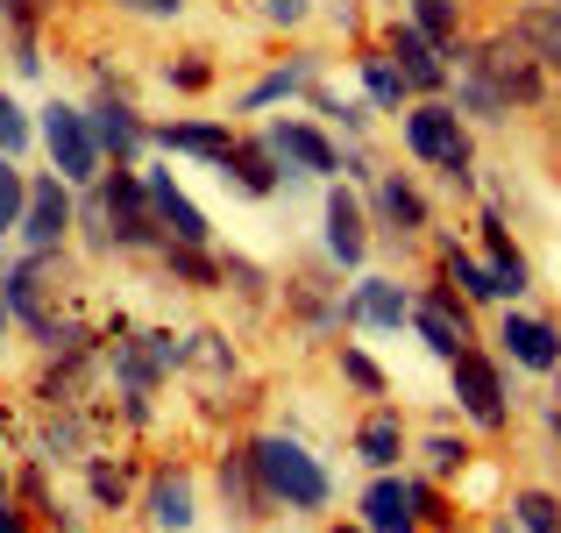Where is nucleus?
<instances>
[{
	"label": "nucleus",
	"instance_id": "40",
	"mask_svg": "<svg viewBox=\"0 0 561 533\" xmlns=\"http://www.w3.org/2000/svg\"><path fill=\"white\" fill-rule=\"evenodd\" d=\"M114 8H128V14H185V0H114Z\"/></svg>",
	"mask_w": 561,
	"mask_h": 533
},
{
	"label": "nucleus",
	"instance_id": "2",
	"mask_svg": "<svg viewBox=\"0 0 561 533\" xmlns=\"http://www.w3.org/2000/svg\"><path fill=\"white\" fill-rule=\"evenodd\" d=\"M85 220H93L100 242H122V249H164V228L150 214V192L128 165H114L107 178H93L85 192Z\"/></svg>",
	"mask_w": 561,
	"mask_h": 533
},
{
	"label": "nucleus",
	"instance_id": "41",
	"mask_svg": "<svg viewBox=\"0 0 561 533\" xmlns=\"http://www.w3.org/2000/svg\"><path fill=\"white\" fill-rule=\"evenodd\" d=\"M548 434H554V441H561V412H548Z\"/></svg>",
	"mask_w": 561,
	"mask_h": 533
},
{
	"label": "nucleus",
	"instance_id": "15",
	"mask_svg": "<svg viewBox=\"0 0 561 533\" xmlns=\"http://www.w3.org/2000/svg\"><path fill=\"white\" fill-rule=\"evenodd\" d=\"M85 128H93V143L114 157V165H136V150H142V122H136V107L128 100H100V107H85Z\"/></svg>",
	"mask_w": 561,
	"mask_h": 533
},
{
	"label": "nucleus",
	"instance_id": "33",
	"mask_svg": "<svg viewBox=\"0 0 561 533\" xmlns=\"http://www.w3.org/2000/svg\"><path fill=\"white\" fill-rule=\"evenodd\" d=\"M342 377L356 384V392L383 398V370H377V363H370V355H363V349H348V342H342Z\"/></svg>",
	"mask_w": 561,
	"mask_h": 533
},
{
	"label": "nucleus",
	"instance_id": "27",
	"mask_svg": "<svg viewBox=\"0 0 561 533\" xmlns=\"http://www.w3.org/2000/svg\"><path fill=\"white\" fill-rule=\"evenodd\" d=\"M313 86V57H299V65H285V71H271V79H256L242 93V107L256 114V107H271V100H291V93H306Z\"/></svg>",
	"mask_w": 561,
	"mask_h": 533
},
{
	"label": "nucleus",
	"instance_id": "21",
	"mask_svg": "<svg viewBox=\"0 0 561 533\" xmlns=\"http://www.w3.org/2000/svg\"><path fill=\"white\" fill-rule=\"evenodd\" d=\"M356 455H363L370 469H391L398 455H405V427H398V412H370V420H363Z\"/></svg>",
	"mask_w": 561,
	"mask_h": 533
},
{
	"label": "nucleus",
	"instance_id": "28",
	"mask_svg": "<svg viewBox=\"0 0 561 533\" xmlns=\"http://www.w3.org/2000/svg\"><path fill=\"white\" fill-rule=\"evenodd\" d=\"M363 86H370V100H377V107H405V100H412V86L398 79V65H391L383 50L363 57Z\"/></svg>",
	"mask_w": 561,
	"mask_h": 533
},
{
	"label": "nucleus",
	"instance_id": "30",
	"mask_svg": "<svg viewBox=\"0 0 561 533\" xmlns=\"http://www.w3.org/2000/svg\"><path fill=\"white\" fill-rule=\"evenodd\" d=\"M512 512H519L526 533H561V498L554 491H519V498H512Z\"/></svg>",
	"mask_w": 561,
	"mask_h": 533
},
{
	"label": "nucleus",
	"instance_id": "29",
	"mask_svg": "<svg viewBox=\"0 0 561 533\" xmlns=\"http://www.w3.org/2000/svg\"><path fill=\"white\" fill-rule=\"evenodd\" d=\"M455 0H412V29H420L426 43H440V50H455Z\"/></svg>",
	"mask_w": 561,
	"mask_h": 533
},
{
	"label": "nucleus",
	"instance_id": "5",
	"mask_svg": "<svg viewBox=\"0 0 561 533\" xmlns=\"http://www.w3.org/2000/svg\"><path fill=\"white\" fill-rule=\"evenodd\" d=\"M43 150H50V171L65 178V185H93L100 178V143H93V128H85V107L50 100V107H43Z\"/></svg>",
	"mask_w": 561,
	"mask_h": 533
},
{
	"label": "nucleus",
	"instance_id": "26",
	"mask_svg": "<svg viewBox=\"0 0 561 533\" xmlns=\"http://www.w3.org/2000/svg\"><path fill=\"white\" fill-rule=\"evenodd\" d=\"M448 277L462 285V299H505V285H497V271L483 257H469L462 242H448Z\"/></svg>",
	"mask_w": 561,
	"mask_h": 533
},
{
	"label": "nucleus",
	"instance_id": "37",
	"mask_svg": "<svg viewBox=\"0 0 561 533\" xmlns=\"http://www.w3.org/2000/svg\"><path fill=\"white\" fill-rule=\"evenodd\" d=\"M206 79H214V65H206V57H185V65H171V86H179V93H206Z\"/></svg>",
	"mask_w": 561,
	"mask_h": 533
},
{
	"label": "nucleus",
	"instance_id": "22",
	"mask_svg": "<svg viewBox=\"0 0 561 533\" xmlns=\"http://www.w3.org/2000/svg\"><path fill=\"white\" fill-rule=\"evenodd\" d=\"M220 498H234V520H263V506H271V498H263L256 469H249V449L220 463Z\"/></svg>",
	"mask_w": 561,
	"mask_h": 533
},
{
	"label": "nucleus",
	"instance_id": "3",
	"mask_svg": "<svg viewBox=\"0 0 561 533\" xmlns=\"http://www.w3.org/2000/svg\"><path fill=\"white\" fill-rule=\"evenodd\" d=\"M405 150L420 157V165H434L448 185H469V165H477V143H469L462 114H455L448 100H420V107H405Z\"/></svg>",
	"mask_w": 561,
	"mask_h": 533
},
{
	"label": "nucleus",
	"instance_id": "42",
	"mask_svg": "<svg viewBox=\"0 0 561 533\" xmlns=\"http://www.w3.org/2000/svg\"><path fill=\"white\" fill-rule=\"evenodd\" d=\"M328 533H363V526H328Z\"/></svg>",
	"mask_w": 561,
	"mask_h": 533
},
{
	"label": "nucleus",
	"instance_id": "36",
	"mask_svg": "<svg viewBox=\"0 0 561 533\" xmlns=\"http://www.w3.org/2000/svg\"><path fill=\"white\" fill-rule=\"evenodd\" d=\"M50 8H57V0H0V22H14V29L28 36V29H36Z\"/></svg>",
	"mask_w": 561,
	"mask_h": 533
},
{
	"label": "nucleus",
	"instance_id": "44",
	"mask_svg": "<svg viewBox=\"0 0 561 533\" xmlns=\"http://www.w3.org/2000/svg\"><path fill=\"white\" fill-rule=\"evenodd\" d=\"M497 533H512V526H497Z\"/></svg>",
	"mask_w": 561,
	"mask_h": 533
},
{
	"label": "nucleus",
	"instance_id": "38",
	"mask_svg": "<svg viewBox=\"0 0 561 533\" xmlns=\"http://www.w3.org/2000/svg\"><path fill=\"white\" fill-rule=\"evenodd\" d=\"M93 498H100V506H122V498H128V484H122V469H107V463H93Z\"/></svg>",
	"mask_w": 561,
	"mask_h": 533
},
{
	"label": "nucleus",
	"instance_id": "8",
	"mask_svg": "<svg viewBox=\"0 0 561 533\" xmlns=\"http://www.w3.org/2000/svg\"><path fill=\"white\" fill-rule=\"evenodd\" d=\"M383 57L398 65V79H405L412 93H440V86H448V50H440V43H426L412 22H398L391 36H383Z\"/></svg>",
	"mask_w": 561,
	"mask_h": 533
},
{
	"label": "nucleus",
	"instance_id": "10",
	"mask_svg": "<svg viewBox=\"0 0 561 533\" xmlns=\"http://www.w3.org/2000/svg\"><path fill=\"white\" fill-rule=\"evenodd\" d=\"M65 228H71V185L50 171V178H36V185H28L22 235H28V249H57V242H65Z\"/></svg>",
	"mask_w": 561,
	"mask_h": 533
},
{
	"label": "nucleus",
	"instance_id": "9",
	"mask_svg": "<svg viewBox=\"0 0 561 533\" xmlns=\"http://www.w3.org/2000/svg\"><path fill=\"white\" fill-rule=\"evenodd\" d=\"M263 143H271L277 165L299 171V178H334V171H342V150H334V143L320 136V128H306V122H277Z\"/></svg>",
	"mask_w": 561,
	"mask_h": 533
},
{
	"label": "nucleus",
	"instance_id": "23",
	"mask_svg": "<svg viewBox=\"0 0 561 533\" xmlns=\"http://www.w3.org/2000/svg\"><path fill=\"white\" fill-rule=\"evenodd\" d=\"M483 249H491V271H497V285H505L512 299H519V292L534 285V271H526V257L512 249V235H505V220H497V214L483 220Z\"/></svg>",
	"mask_w": 561,
	"mask_h": 533
},
{
	"label": "nucleus",
	"instance_id": "31",
	"mask_svg": "<svg viewBox=\"0 0 561 533\" xmlns=\"http://www.w3.org/2000/svg\"><path fill=\"white\" fill-rule=\"evenodd\" d=\"M22 206H28V185H22V171H14V157H8V165H0V235L22 228Z\"/></svg>",
	"mask_w": 561,
	"mask_h": 533
},
{
	"label": "nucleus",
	"instance_id": "20",
	"mask_svg": "<svg viewBox=\"0 0 561 533\" xmlns=\"http://www.w3.org/2000/svg\"><path fill=\"white\" fill-rule=\"evenodd\" d=\"M512 36L540 57V71H554V79H561V8H526L519 22H512Z\"/></svg>",
	"mask_w": 561,
	"mask_h": 533
},
{
	"label": "nucleus",
	"instance_id": "4",
	"mask_svg": "<svg viewBox=\"0 0 561 533\" xmlns=\"http://www.w3.org/2000/svg\"><path fill=\"white\" fill-rule=\"evenodd\" d=\"M455 57H462V65H477L483 86H491L505 107H540V93H548V71H540V57L526 50L512 29H505V36H491L483 50H455Z\"/></svg>",
	"mask_w": 561,
	"mask_h": 533
},
{
	"label": "nucleus",
	"instance_id": "34",
	"mask_svg": "<svg viewBox=\"0 0 561 533\" xmlns=\"http://www.w3.org/2000/svg\"><path fill=\"white\" fill-rule=\"evenodd\" d=\"M412 520L420 526H455V512H448V498H440L434 484H412Z\"/></svg>",
	"mask_w": 561,
	"mask_h": 533
},
{
	"label": "nucleus",
	"instance_id": "12",
	"mask_svg": "<svg viewBox=\"0 0 561 533\" xmlns=\"http://www.w3.org/2000/svg\"><path fill=\"white\" fill-rule=\"evenodd\" d=\"M497 342L519 370H540V377H554L561 370V328L554 320H534V314H505V328H497Z\"/></svg>",
	"mask_w": 561,
	"mask_h": 533
},
{
	"label": "nucleus",
	"instance_id": "24",
	"mask_svg": "<svg viewBox=\"0 0 561 533\" xmlns=\"http://www.w3.org/2000/svg\"><path fill=\"white\" fill-rule=\"evenodd\" d=\"M150 520L164 526V533H185V526H192V484L179 477V469L150 484Z\"/></svg>",
	"mask_w": 561,
	"mask_h": 533
},
{
	"label": "nucleus",
	"instance_id": "43",
	"mask_svg": "<svg viewBox=\"0 0 561 533\" xmlns=\"http://www.w3.org/2000/svg\"><path fill=\"white\" fill-rule=\"evenodd\" d=\"M0 498H8V469H0Z\"/></svg>",
	"mask_w": 561,
	"mask_h": 533
},
{
	"label": "nucleus",
	"instance_id": "7",
	"mask_svg": "<svg viewBox=\"0 0 561 533\" xmlns=\"http://www.w3.org/2000/svg\"><path fill=\"white\" fill-rule=\"evenodd\" d=\"M412 320V292L391 277H363L342 306H334V328H405Z\"/></svg>",
	"mask_w": 561,
	"mask_h": 533
},
{
	"label": "nucleus",
	"instance_id": "16",
	"mask_svg": "<svg viewBox=\"0 0 561 533\" xmlns=\"http://www.w3.org/2000/svg\"><path fill=\"white\" fill-rule=\"evenodd\" d=\"M370 206H377V220H391V235H420V228H426L420 185H412V178H398V171L370 178Z\"/></svg>",
	"mask_w": 561,
	"mask_h": 533
},
{
	"label": "nucleus",
	"instance_id": "17",
	"mask_svg": "<svg viewBox=\"0 0 561 533\" xmlns=\"http://www.w3.org/2000/svg\"><path fill=\"white\" fill-rule=\"evenodd\" d=\"M277 157H271V143H234L228 157H220V178H234V185L249 192V200H271L277 192Z\"/></svg>",
	"mask_w": 561,
	"mask_h": 533
},
{
	"label": "nucleus",
	"instance_id": "35",
	"mask_svg": "<svg viewBox=\"0 0 561 533\" xmlns=\"http://www.w3.org/2000/svg\"><path fill=\"white\" fill-rule=\"evenodd\" d=\"M22 150H28V122H22V107L0 93V157H22Z\"/></svg>",
	"mask_w": 561,
	"mask_h": 533
},
{
	"label": "nucleus",
	"instance_id": "39",
	"mask_svg": "<svg viewBox=\"0 0 561 533\" xmlns=\"http://www.w3.org/2000/svg\"><path fill=\"white\" fill-rule=\"evenodd\" d=\"M263 14H271L277 29H299L306 14H313V0H263Z\"/></svg>",
	"mask_w": 561,
	"mask_h": 533
},
{
	"label": "nucleus",
	"instance_id": "18",
	"mask_svg": "<svg viewBox=\"0 0 561 533\" xmlns=\"http://www.w3.org/2000/svg\"><path fill=\"white\" fill-rule=\"evenodd\" d=\"M157 143L179 150V157H206V165H220V157L234 150L228 122H171V128H157Z\"/></svg>",
	"mask_w": 561,
	"mask_h": 533
},
{
	"label": "nucleus",
	"instance_id": "14",
	"mask_svg": "<svg viewBox=\"0 0 561 533\" xmlns=\"http://www.w3.org/2000/svg\"><path fill=\"white\" fill-rule=\"evenodd\" d=\"M363 533H420V520H412V477H383L363 491Z\"/></svg>",
	"mask_w": 561,
	"mask_h": 533
},
{
	"label": "nucleus",
	"instance_id": "6",
	"mask_svg": "<svg viewBox=\"0 0 561 533\" xmlns=\"http://www.w3.org/2000/svg\"><path fill=\"white\" fill-rule=\"evenodd\" d=\"M455 370V398H462V412L483 427V434H497V427H512V398H505V377H497V363L483 349H462L448 355Z\"/></svg>",
	"mask_w": 561,
	"mask_h": 533
},
{
	"label": "nucleus",
	"instance_id": "1",
	"mask_svg": "<svg viewBox=\"0 0 561 533\" xmlns=\"http://www.w3.org/2000/svg\"><path fill=\"white\" fill-rule=\"evenodd\" d=\"M249 469H256L263 498H271V506H285V512H320V506L334 498L328 469H320L291 434H263V441H249Z\"/></svg>",
	"mask_w": 561,
	"mask_h": 533
},
{
	"label": "nucleus",
	"instance_id": "25",
	"mask_svg": "<svg viewBox=\"0 0 561 533\" xmlns=\"http://www.w3.org/2000/svg\"><path fill=\"white\" fill-rule=\"evenodd\" d=\"M164 271L179 277V285H192V292H214L220 285V263L206 257L199 242H164Z\"/></svg>",
	"mask_w": 561,
	"mask_h": 533
},
{
	"label": "nucleus",
	"instance_id": "13",
	"mask_svg": "<svg viewBox=\"0 0 561 533\" xmlns=\"http://www.w3.org/2000/svg\"><path fill=\"white\" fill-rule=\"evenodd\" d=\"M142 192H150V214H157V228H164V242H199L206 249V235H214V228H206V214L185 200L179 185H171V171H150V178H142Z\"/></svg>",
	"mask_w": 561,
	"mask_h": 533
},
{
	"label": "nucleus",
	"instance_id": "19",
	"mask_svg": "<svg viewBox=\"0 0 561 533\" xmlns=\"http://www.w3.org/2000/svg\"><path fill=\"white\" fill-rule=\"evenodd\" d=\"M328 249H334L342 271L363 263V206L348 200V192H328Z\"/></svg>",
	"mask_w": 561,
	"mask_h": 533
},
{
	"label": "nucleus",
	"instance_id": "32",
	"mask_svg": "<svg viewBox=\"0 0 561 533\" xmlns=\"http://www.w3.org/2000/svg\"><path fill=\"white\" fill-rule=\"evenodd\" d=\"M462 463H469V441H455V434H426V469H434V477H455Z\"/></svg>",
	"mask_w": 561,
	"mask_h": 533
},
{
	"label": "nucleus",
	"instance_id": "11",
	"mask_svg": "<svg viewBox=\"0 0 561 533\" xmlns=\"http://www.w3.org/2000/svg\"><path fill=\"white\" fill-rule=\"evenodd\" d=\"M412 328H420V342L448 363V355L469 349V314L455 292H426V299H412Z\"/></svg>",
	"mask_w": 561,
	"mask_h": 533
}]
</instances>
